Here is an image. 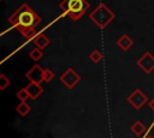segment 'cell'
<instances>
[{
    "label": "cell",
    "mask_w": 154,
    "mask_h": 138,
    "mask_svg": "<svg viewBox=\"0 0 154 138\" xmlns=\"http://www.w3.org/2000/svg\"><path fill=\"white\" fill-rule=\"evenodd\" d=\"M30 110H31V108H30V106H29L25 101H22V102L16 107V112H17L20 116L28 115V114L30 113Z\"/></svg>",
    "instance_id": "11"
},
{
    "label": "cell",
    "mask_w": 154,
    "mask_h": 138,
    "mask_svg": "<svg viewBox=\"0 0 154 138\" xmlns=\"http://www.w3.org/2000/svg\"><path fill=\"white\" fill-rule=\"evenodd\" d=\"M132 44H134V41L131 40V37L129 36V35H122L118 40H117V46L122 49V50H124V52H126V50H129L131 47H132Z\"/></svg>",
    "instance_id": "10"
},
{
    "label": "cell",
    "mask_w": 154,
    "mask_h": 138,
    "mask_svg": "<svg viewBox=\"0 0 154 138\" xmlns=\"http://www.w3.org/2000/svg\"><path fill=\"white\" fill-rule=\"evenodd\" d=\"M32 42L36 47H38L40 49H45L46 47H48L49 44V38L43 34V32H38L32 38Z\"/></svg>",
    "instance_id": "9"
},
{
    "label": "cell",
    "mask_w": 154,
    "mask_h": 138,
    "mask_svg": "<svg viewBox=\"0 0 154 138\" xmlns=\"http://www.w3.org/2000/svg\"><path fill=\"white\" fill-rule=\"evenodd\" d=\"M10 79L5 74H0V90H5L10 85Z\"/></svg>",
    "instance_id": "17"
},
{
    "label": "cell",
    "mask_w": 154,
    "mask_h": 138,
    "mask_svg": "<svg viewBox=\"0 0 154 138\" xmlns=\"http://www.w3.org/2000/svg\"><path fill=\"white\" fill-rule=\"evenodd\" d=\"M43 70L40 65H34L26 73H25V77L30 80V82H34V83H37V84H41L43 82Z\"/></svg>",
    "instance_id": "7"
},
{
    "label": "cell",
    "mask_w": 154,
    "mask_h": 138,
    "mask_svg": "<svg viewBox=\"0 0 154 138\" xmlns=\"http://www.w3.org/2000/svg\"><path fill=\"white\" fill-rule=\"evenodd\" d=\"M137 66L144 72V73H150L154 70V55L150 52H146L138 60H137Z\"/></svg>",
    "instance_id": "6"
},
{
    "label": "cell",
    "mask_w": 154,
    "mask_h": 138,
    "mask_svg": "<svg viewBox=\"0 0 154 138\" xmlns=\"http://www.w3.org/2000/svg\"><path fill=\"white\" fill-rule=\"evenodd\" d=\"M89 18L90 20L100 29H105L114 18H116V14L103 4V2H100L96 8H94L90 14H89Z\"/></svg>",
    "instance_id": "3"
},
{
    "label": "cell",
    "mask_w": 154,
    "mask_h": 138,
    "mask_svg": "<svg viewBox=\"0 0 154 138\" xmlns=\"http://www.w3.org/2000/svg\"><path fill=\"white\" fill-rule=\"evenodd\" d=\"M29 56L34 60V61H38L42 56H43V53H42V49H40L38 47H35V48H32L31 50H30V53H29Z\"/></svg>",
    "instance_id": "13"
},
{
    "label": "cell",
    "mask_w": 154,
    "mask_h": 138,
    "mask_svg": "<svg viewBox=\"0 0 154 138\" xmlns=\"http://www.w3.org/2000/svg\"><path fill=\"white\" fill-rule=\"evenodd\" d=\"M146 138H153V137H150V136H147V137H146Z\"/></svg>",
    "instance_id": "19"
},
{
    "label": "cell",
    "mask_w": 154,
    "mask_h": 138,
    "mask_svg": "<svg viewBox=\"0 0 154 138\" xmlns=\"http://www.w3.org/2000/svg\"><path fill=\"white\" fill-rule=\"evenodd\" d=\"M89 58H90V60H91L93 62L97 64V62H100V61L102 60V54H101L100 50L95 49V50H93V52L89 54Z\"/></svg>",
    "instance_id": "14"
},
{
    "label": "cell",
    "mask_w": 154,
    "mask_h": 138,
    "mask_svg": "<svg viewBox=\"0 0 154 138\" xmlns=\"http://www.w3.org/2000/svg\"><path fill=\"white\" fill-rule=\"evenodd\" d=\"M81 76L77 73V72H75V70L73 68H67L61 76H60V80H61V83L67 88V89H73L79 82H81Z\"/></svg>",
    "instance_id": "4"
},
{
    "label": "cell",
    "mask_w": 154,
    "mask_h": 138,
    "mask_svg": "<svg viewBox=\"0 0 154 138\" xmlns=\"http://www.w3.org/2000/svg\"><path fill=\"white\" fill-rule=\"evenodd\" d=\"M17 97H18L20 101H26L28 98H30V96H29V94H28V91H26L25 88L19 89V90L17 91Z\"/></svg>",
    "instance_id": "16"
},
{
    "label": "cell",
    "mask_w": 154,
    "mask_h": 138,
    "mask_svg": "<svg viewBox=\"0 0 154 138\" xmlns=\"http://www.w3.org/2000/svg\"><path fill=\"white\" fill-rule=\"evenodd\" d=\"M8 22L25 38H30L36 35L35 26L41 22V18L28 4H22L10 16Z\"/></svg>",
    "instance_id": "1"
},
{
    "label": "cell",
    "mask_w": 154,
    "mask_h": 138,
    "mask_svg": "<svg viewBox=\"0 0 154 138\" xmlns=\"http://www.w3.org/2000/svg\"><path fill=\"white\" fill-rule=\"evenodd\" d=\"M146 131V126L141 122V121H135L132 125H131V132L135 133L136 136H142Z\"/></svg>",
    "instance_id": "12"
},
{
    "label": "cell",
    "mask_w": 154,
    "mask_h": 138,
    "mask_svg": "<svg viewBox=\"0 0 154 138\" xmlns=\"http://www.w3.org/2000/svg\"><path fill=\"white\" fill-rule=\"evenodd\" d=\"M149 107H150V108H152V109L154 110V98H153V100H152V101L149 102Z\"/></svg>",
    "instance_id": "18"
},
{
    "label": "cell",
    "mask_w": 154,
    "mask_h": 138,
    "mask_svg": "<svg viewBox=\"0 0 154 138\" xmlns=\"http://www.w3.org/2000/svg\"><path fill=\"white\" fill-rule=\"evenodd\" d=\"M59 7L65 16L76 22L84 16L89 8V2L87 0H63L59 4Z\"/></svg>",
    "instance_id": "2"
},
{
    "label": "cell",
    "mask_w": 154,
    "mask_h": 138,
    "mask_svg": "<svg viewBox=\"0 0 154 138\" xmlns=\"http://www.w3.org/2000/svg\"><path fill=\"white\" fill-rule=\"evenodd\" d=\"M29 96L31 100H36L42 92H43V88L41 86V84H37V83H34V82H30L26 86H25Z\"/></svg>",
    "instance_id": "8"
},
{
    "label": "cell",
    "mask_w": 154,
    "mask_h": 138,
    "mask_svg": "<svg viewBox=\"0 0 154 138\" xmlns=\"http://www.w3.org/2000/svg\"><path fill=\"white\" fill-rule=\"evenodd\" d=\"M53 78H54V72H53L51 68H45V70H43V80L48 83V82H51Z\"/></svg>",
    "instance_id": "15"
},
{
    "label": "cell",
    "mask_w": 154,
    "mask_h": 138,
    "mask_svg": "<svg viewBox=\"0 0 154 138\" xmlns=\"http://www.w3.org/2000/svg\"><path fill=\"white\" fill-rule=\"evenodd\" d=\"M128 102H129L135 109H141V108L148 102V97H147V95H144V92H142L140 89H135V91H132V92L128 96Z\"/></svg>",
    "instance_id": "5"
}]
</instances>
